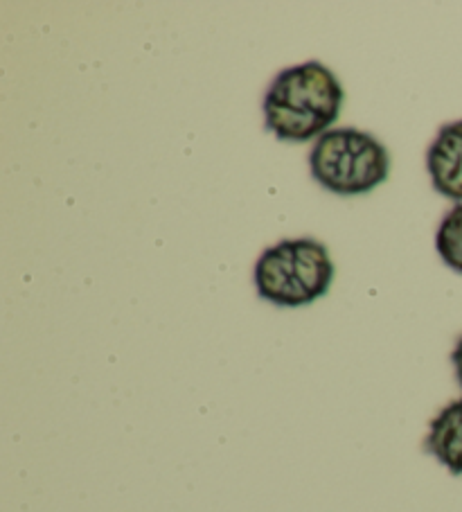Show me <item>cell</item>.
<instances>
[{"label":"cell","instance_id":"cell-1","mask_svg":"<svg viewBox=\"0 0 462 512\" xmlns=\"http://www.w3.org/2000/svg\"><path fill=\"white\" fill-rule=\"evenodd\" d=\"M343 102L341 79L321 61L282 68L264 93V129L282 143L318 140L339 120Z\"/></svg>","mask_w":462,"mask_h":512},{"label":"cell","instance_id":"cell-2","mask_svg":"<svg viewBox=\"0 0 462 512\" xmlns=\"http://www.w3.org/2000/svg\"><path fill=\"white\" fill-rule=\"evenodd\" d=\"M334 262L323 242L314 237L282 240L260 253L253 269L257 296L275 307L312 305L334 282Z\"/></svg>","mask_w":462,"mask_h":512},{"label":"cell","instance_id":"cell-3","mask_svg":"<svg viewBox=\"0 0 462 512\" xmlns=\"http://www.w3.org/2000/svg\"><path fill=\"white\" fill-rule=\"evenodd\" d=\"M309 172L323 190L339 197H357L388 181L390 154L368 131L330 129L309 152Z\"/></svg>","mask_w":462,"mask_h":512},{"label":"cell","instance_id":"cell-4","mask_svg":"<svg viewBox=\"0 0 462 512\" xmlns=\"http://www.w3.org/2000/svg\"><path fill=\"white\" fill-rule=\"evenodd\" d=\"M426 170L435 192L462 203V118L438 129L426 149Z\"/></svg>","mask_w":462,"mask_h":512},{"label":"cell","instance_id":"cell-5","mask_svg":"<svg viewBox=\"0 0 462 512\" xmlns=\"http://www.w3.org/2000/svg\"><path fill=\"white\" fill-rule=\"evenodd\" d=\"M424 452L453 476H462V397L442 406L438 416L429 422Z\"/></svg>","mask_w":462,"mask_h":512},{"label":"cell","instance_id":"cell-6","mask_svg":"<svg viewBox=\"0 0 462 512\" xmlns=\"http://www.w3.org/2000/svg\"><path fill=\"white\" fill-rule=\"evenodd\" d=\"M435 251L451 271L462 276V203H456L435 231Z\"/></svg>","mask_w":462,"mask_h":512},{"label":"cell","instance_id":"cell-7","mask_svg":"<svg viewBox=\"0 0 462 512\" xmlns=\"http://www.w3.org/2000/svg\"><path fill=\"white\" fill-rule=\"evenodd\" d=\"M451 364H453V370H456V379L462 388V334L458 337L456 346H453V350H451Z\"/></svg>","mask_w":462,"mask_h":512}]
</instances>
